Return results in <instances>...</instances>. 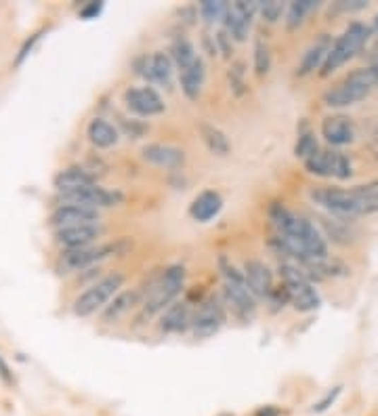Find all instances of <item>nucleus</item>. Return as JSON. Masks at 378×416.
<instances>
[{
  "label": "nucleus",
  "instance_id": "obj_5",
  "mask_svg": "<svg viewBox=\"0 0 378 416\" xmlns=\"http://www.w3.org/2000/svg\"><path fill=\"white\" fill-rule=\"evenodd\" d=\"M131 249H133V242L122 238V240L107 242V244H93V246H84V249L64 250L57 258V269H59V273L84 271V269L99 265L101 261H105L110 256H122Z\"/></svg>",
  "mask_w": 378,
  "mask_h": 416
},
{
  "label": "nucleus",
  "instance_id": "obj_39",
  "mask_svg": "<svg viewBox=\"0 0 378 416\" xmlns=\"http://www.w3.org/2000/svg\"><path fill=\"white\" fill-rule=\"evenodd\" d=\"M366 0H351V2H347V0H341V2H336L334 4V11H341V13H355V11H362V8H366Z\"/></svg>",
  "mask_w": 378,
  "mask_h": 416
},
{
  "label": "nucleus",
  "instance_id": "obj_42",
  "mask_svg": "<svg viewBox=\"0 0 378 416\" xmlns=\"http://www.w3.org/2000/svg\"><path fill=\"white\" fill-rule=\"evenodd\" d=\"M0 379H2L6 385H13V383H15L13 372H11V368H8V364L4 362V357H2V355H0Z\"/></svg>",
  "mask_w": 378,
  "mask_h": 416
},
{
  "label": "nucleus",
  "instance_id": "obj_15",
  "mask_svg": "<svg viewBox=\"0 0 378 416\" xmlns=\"http://www.w3.org/2000/svg\"><path fill=\"white\" fill-rule=\"evenodd\" d=\"M172 59L170 55L155 51L151 55L141 57L139 61V74L151 84H160L162 88H170L172 86Z\"/></svg>",
  "mask_w": 378,
  "mask_h": 416
},
{
  "label": "nucleus",
  "instance_id": "obj_33",
  "mask_svg": "<svg viewBox=\"0 0 378 416\" xmlns=\"http://www.w3.org/2000/svg\"><path fill=\"white\" fill-rule=\"evenodd\" d=\"M227 2H221V0H204L200 2V15L208 21V23H217V21H223L227 13Z\"/></svg>",
  "mask_w": 378,
  "mask_h": 416
},
{
  "label": "nucleus",
  "instance_id": "obj_2",
  "mask_svg": "<svg viewBox=\"0 0 378 416\" xmlns=\"http://www.w3.org/2000/svg\"><path fill=\"white\" fill-rule=\"evenodd\" d=\"M309 198L317 206L334 215H345V217L374 215L378 213V181L366 183V185H355L351 189L317 187V189H311Z\"/></svg>",
  "mask_w": 378,
  "mask_h": 416
},
{
  "label": "nucleus",
  "instance_id": "obj_7",
  "mask_svg": "<svg viewBox=\"0 0 378 416\" xmlns=\"http://www.w3.org/2000/svg\"><path fill=\"white\" fill-rule=\"evenodd\" d=\"M124 273L122 271H114L103 275L101 280H97L95 284H90L84 292H80L72 303V311L78 318H88L101 309H105L110 305V301L120 292V288L124 286Z\"/></svg>",
  "mask_w": 378,
  "mask_h": 416
},
{
  "label": "nucleus",
  "instance_id": "obj_22",
  "mask_svg": "<svg viewBox=\"0 0 378 416\" xmlns=\"http://www.w3.org/2000/svg\"><path fill=\"white\" fill-rule=\"evenodd\" d=\"M90 185H97L95 174L82 167L64 168V170H59L53 177V187L59 191V196L70 194V191H78V189H84V187H90Z\"/></svg>",
  "mask_w": 378,
  "mask_h": 416
},
{
  "label": "nucleus",
  "instance_id": "obj_29",
  "mask_svg": "<svg viewBox=\"0 0 378 416\" xmlns=\"http://www.w3.org/2000/svg\"><path fill=\"white\" fill-rule=\"evenodd\" d=\"M198 57H200V55H196L194 44H191L185 36H177V38H175V42H172V47H170V59H172V64L179 68V72L187 70Z\"/></svg>",
  "mask_w": 378,
  "mask_h": 416
},
{
  "label": "nucleus",
  "instance_id": "obj_12",
  "mask_svg": "<svg viewBox=\"0 0 378 416\" xmlns=\"http://www.w3.org/2000/svg\"><path fill=\"white\" fill-rule=\"evenodd\" d=\"M122 200H124L122 191L105 189L101 185H90V187H84V189L70 191V194H64L61 196V202L64 204H78V206L93 208V210L118 206V204H122Z\"/></svg>",
  "mask_w": 378,
  "mask_h": 416
},
{
  "label": "nucleus",
  "instance_id": "obj_18",
  "mask_svg": "<svg viewBox=\"0 0 378 416\" xmlns=\"http://www.w3.org/2000/svg\"><path fill=\"white\" fill-rule=\"evenodd\" d=\"M244 278H246V282H248V286H250V290L256 299H271V295L276 292L273 273L259 258H250V261L244 263Z\"/></svg>",
  "mask_w": 378,
  "mask_h": 416
},
{
  "label": "nucleus",
  "instance_id": "obj_31",
  "mask_svg": "<svg viewBox=\"0 0 378 416\" xmlns=\"http://www.w3.org/2000/svg\"><path fill=\"white\" fill-rule=\"evenodd\" d=\"M317 152H319V143H317L315 133L309 131V129L299 131V139H297V145H295V156L301 158L302 162H305V160L313 158Z\"/></svg>",
  "mask_w": 378,
  "mask_h": 416
},
{
  "label": "nucleus",
  "instance_id": "obj_37",
  "mask_svg": "<svg viewBox=\"0 0 378 416\" xmlns=\"http://www.w3.org/2000/svg\"><path fill=\"white\" fill-rule=\"evenodd\" d=\"M42 34H45V30H40V32L32 34V36H30V38H28V40L23 42V47L19 49V55L15 57V66H21V64H23V59H25V57H28V55L32 53L34 44H36V42L40 40V36H42Z\"/></svg>",
  "mask_w": 378,
  "mask_h": 416
},
{
  "label": "nucleus",
  "instance_id": "obj_32",
  "mask_svg": "<svg viewBox=\"0 0 378 416\" xmlns=\"http://www.w3.org/2000/svg\"><path fill=\"white\" fill-rule=\"evenodd\" d=\"M269 70H271V49L263 38H259L254 44V74L267 76Z\"/></svg>",
  "mask_w": 378,
  "mask_h": 416
},
{
  "label": "nucleus",
  "instance_id": "obj_26",
  "mask_svg": "<svg viewBox=\"0 0 378 416\" xmlns=\"http://www.w3.org/2000/svg\"><path fill=\"white\" fill-rule=\"evenodd\" d=\"M179 81H181V90L185 93L187 99L196 101L202 95V88L206 83V64L202 57H198L187 70L179 72Z\"/></svg>",
  "mask_w": 378,
  "mask_h": 416
},
{
  "label": "nucleus",
  "instance_id": "obj_40",
  "mask_svg": "<svg viewBox=\"0 0 378 416\" xmlns=\"http://www.w3.org/2000/svg\"><path fill=\"white\" fill-rule=\"evenodd\" d=\"M368 145H370V150L374 152V156L378 158V116L372 118L370 124H368Z\"/></svg>",
  "mask_w": 378,
  "mask_h": 416
},
{
  "label": "nucleus",
  "instance_id": "obj_41",
  "mask_svg": "<svg viewBox=\"0 0 378 416\" xmlns=\"http://www.w3.org/2000/svg\"><path fill=\"white\" fill-rule=\"evenodd\" d=\"M122 124H124V131H126V135H131V137H139V135H143L146 133V126L139 122V120H131V124L126 122V120H122Z\"/></svg>",
  "mask_w": 378,
  "mask_h": 416
},
{
  "label": "nucleus",
  "instance_id": "obj_4",
  "mask_svg": "<svg viewBox=\"0 0 378 416\" xmlns=\"http://www.w3.org/2000/svg\"><path fill=\"white\" fill-rule=\"evenodd\" d=\"M221 275H223V303L244 322L256 316V297L252 295L244 271L233 267L227 256L219 258Z\"/></svg>",
  "mask_w": 378,
  "mask_h": 416
},
{
  "label": "nucleus",
  "instance_id": "obj_16",
  "mask_svg": "<svg viewBox=\"0 0 378 416\" xmlns=\"http://www.w3.org/2000/svg\"><path fill=\"white\" fill-rule=\"evenodd\" d=\"M99 223V210L84 208L78 204H59L51 213V225L57 230L66 227H78V225H97Z\"/></svg>",
  "mask_w": 378,
  "mask_h": 416
},
{
  "label": "nucleus",
  "instance_id": "obj_34",
  "mask_svg": "<svg viewBox=\"0 0 378 416\" xmlns=\"http://www.w3.org/2000/svg\"><path fill=\"white\" fill-rule=\"evenodd\" d=\"M288 11V6L280 0H267V2H259V13L267 23H276L282 19V15Z\"/></svg>",
  "mask_w": 378,
  "mask_h": 416
},
{
  "label": "nucleus",
  "instance_id": "obj_19",
  "mask_svg": "<svg viewBox=\"0 0 378 416\" xmlns=\"http://www.w3.org/2000/svg\"><path fill=\"white\" fill-rule=\"evenodd\" d=\"M103 236V227L97 225H78V227H66V230H57L55 232V242L64 250L84 249V246H93L97 242V238Z\"/></svg>",
  "mask_w": 378,
  "mask_h": 416
},
{
  "label": "nucleus",
  "instance_id": "obj_13",
  "mask_svg": "<svg viewBox=\"0 0 378 416\" xmlns=\"http://www.w3.org/2000/svg\"><path fill=\"white\" fill-rule=\"evenodd\" d=\"M124 103H126V107L133 114H137L141 118L158 116V114H162L166 109L164 99L160 97V93L153 86H133V88H126Z\"/></svg>",
  "mask_w": 378,
  "mask_h": 416
},
{
  "label": "nucleus",
  "instance_id": "obj_11",
  "mask_svg": "<svg viewBox=\"0 0 378 416\" xmlns=\"http://www.w3.org/2000/svg\"><path fill=\"white\" fill-rule=\"evenodd\" d=\"M305 168L309 174L324 177V179H338L345 181L353 174L351 160L341 152H317L313 158L305 160Z\"/></svg>",
  "mask_w": 378,
  "mask_h": 416
},
{
  "label": "nucleus",
  "instance_id": "obj_14",
  "mask_svg": "<svg viewBox=\"0 0 378 416\" xmlns=\"http://www.w3.org/2000/svg\"><path fill=\"white\" fill-rule=\"evenodd\" d=\"M256 11H259V2H244V0L231 2L227 6L225 19H223L227 34L237 42L246 40V36L250 32L252 17H254Z\"/></svg>",
  "mask_w": 378,
  "mask_h": 416
},
{
  "label": "nucleus",
  "instance_id": "obj_35",
  "mask_svg": "<svg viewBox=\"0 0 378 416\" xmlns=\"http://www.w3.org/2000/svg\"><path fill=\"white\" fill-rule=\"evenodd\" d=\"M227 78H229V88H231V93L233 95H244L246 93V83H244V66L242 64H233L231 68H229V74H227Z\"/></svg>",
  "mask_w": 378,
  "mask_h": 416
},
{
  "label": "nucleus",
  "instance_id": "obj_24",
  "mask_svg": "<svg viewBox=\"0 0 378 416\" xmlns=\"http://www.w3.org/2000/svg\"><path fill=\"white\" fill-rule=\"evenodd\" d=\"M223 208V198L219 191L215 189H204L202 194H198L189 206V215L194 221L198 223H208L211 219H215Z\"/></svg>",
  "mask_w": 378,
  "mask_h": 416
},
{
  "label": "nucleus",
  "instance_id": "obj_36",
  "mask_svg": "<svg viewBox=\"0 0 378 416\" xmlns=\"http://www.w3.org/2000/svg\"><path fill=\"white\" fill-rule=\"evenodd\" d=\"M341 391H343V387H334V389H330L317 404H313V412H317V415H321V412H326L334 402H336V398L341 396Z\"/></svg>",
  "mask_w": 378,
  "mask_h": 416
},
{
  "label": "nucleus",
  "instance_id": "obj_43",
  "mask_svg": "<svg viewBox=\"0 0 378 416\" xmlns=\"http://www.w3.org/2000/svg\"><path fill=\"white\" fill-rule=\"evenodd\" d=\"M254 416H282V410L280 408H276V406H261Z\"/></svg>",
  "mask_w": 378,
  "mask_h": 416
},
{
  "label": "nucleus",
  "instance_id": "obj_10",
  "mask_svg": "<svg viewBox=\"0 0 378 416\" xmlns=\"http://www.w3.org/2000/svg\"><path fill=\"white\" fill-rule=\"evenodd\" d=\"M225 324V303L219 297L211 295L194 309L191 316V333L196 338H208L217 334Z\"/></svg>",
  "mask_w": 378,
  "mask_h": 416
},
{
  "label": "nucleus",
  "instance_id": "obj_3",
  "mask_svg": "<svg viewBox=\"0 0 378 416\" xmlns=\"http://www.w3.org/2000/svg\"><path fill=\"white\" fill-rule=\"evenodd\" d=\"M374 88H378V66H368L353 70L345 81L334 84L324 93V103L328 107H347L366 99Z\"/></svg>",
  "mask_w": 378,
  "mask_h": 416
},
{
  "label": "nucleus",
  "instance_id": "obj_45",
  "mask_svg": "<svg viewBox=\"0 0 378 416\" xmlns=\"http://www.w3.org/2000/svg\"><path fill=\"white\" fill-rule=\"evenodd\" d=\"M370 30L378 34V13H377V17H374V21H372V28H370Z\"/></svg>",
  "mask_w": 378,
  "mask_h": 416
},
{
  "label": "nucleus",
  "instance_id": "obj_6",
  "mask_svg": "<svg viewBox=\"0 0 378 416\" xmlns=\"http://www.w3.org/2000/svg\"><path fill=\"white\" fill-rule=\"evenodd\" d=\"M185 286V267L183 265H170L166 267L143 295V314L146 316H155L170 307L175 299L181 295Z\"/></svg>",
  "mask_w": 378,
  "mask_h": 416
},
{
  "label": "nucleus",
  "instance_id": "obj_9",
  "mask_svg": "<svg viewBox=\"0 0 378 416\" xmlns=\"http://www.w3.org/2000/svg\"><path fill=\"white\" fill-rule=\"evenodd\" d=\"M280 275H282V288L288 297V303L301 311L309 314L319 309L321 305V297L317 292V288L313 286V282L302 273L299 265H290V263H282L280 265Z\"/></svg>",
  "mask_w": 378,
  "mask_h": 416
},
{
  "label": "nucleus",
  "instance_id": "obj_30",
  "mask_svg": "<svg viewBox=\"0 0 378 416\" xmlns=\"http://www.w3.org/2000/svg\"><path fill=\"white\" fill-rule=\"evenodd\" d=\"M317 6H319V2H315V0H295V2H290L288 11H286V25H288V30L299 28L305 21V17L311 11H315Z\"/></svg>",
  "mask_w": 378,
  "mask_h": 416
},
{
  "label": "nucleus",
  "instance_id": "obj_20",
  "mask_svg": "<svg viewBox=\"0 0 378 416\" xmlns=\"http://www.w3.org/2000/svg\"><path fill=\"white\" fill-rule=\"evenodd\" d=\"M332 44H334V42H332V36H330V34H319V36L307 47V51L302 53L301 64H299V68H297V74H299V76H309V74H313L315 70H321L324 64H326V59H328V53H330Z\"/></svg>",
  "mask_w": 378,
  "mask_h": 416
},
{
  "label": "nucleus",
  "instance_id": "obj_17",
  "mask_svg": "<svg viewBox=\"0 0 378 416\" xmlns=\"http://www.w3.org/2000/svg\"><path fill=\"white\" fill-rule=\"evenodd\" d=\"M355 122L345 114H332L321 120V137L330 145H349L355 139Z\"/></svg>",
  "mask_w": 378,
  "mask_h": 416
},
{
  "label": "nucleus",
  "instance_id": "obj_23",
  "mask_svg": "<svg viewBox=\"0 0 378 416\" xmlns=\"http://www.w3.org/2000/svg\"><path fill=\"white\" fill-rule=\"evenodd\" d=\"M143 158L162 168H181L185 165V152L177 145H168V143H148L141 150Z\"/></svg>",
  "mask_w": 378,
  "mask_h": 416
},
{
  "label": "nucleus",
  "instance_id": "obj_28",
  "mask_svg": "<svg viewBox=\"0 0 378 416\" xmlns=\"http://www.w3.org/2000/svg\"><path fill=\"white\" fill-rule=\"evenodd\" d=\"M139 303V290H124V292H118L114 297V301H110V305L103 309V322L112 324L116 320H120L122 316H126L135 305Z\"/></svg>",
  "mask_w": 378,
  "mask_h": 416
},
{
  "label": "nucleus",
  "instance_id": "obj_21",
  "mask_svg": "<svg viewBox=\"0 0 378 416\" xmlns=\"http://www.w3.org/2000/svg\"><path fill=\"white\" fill-rule=\"evenodd\" d=\"M191 307L187 301H175L170 307L162 311L160 318V331L166 334H181L191 328Z\"/></svg>",
  "mask_w": 378,
  "mask_h": 416
},
{
  "label": "nucleus",
  "instance_id": "obj_27",
  "mask_svg": "<svg viewBox=\"0 0 378 416\" xmlns=\"http://www.w3.org/2000/svg\"><path fill=\"white\" fill-rule=\"evenodd\" d=\"M86 137L88 141L99 148V150H107V148H114L120 139V133L118 129L107 122L105 118H93L86 126Z\"/></svg>",
  "mask_w": 378,
  "mask_h": 416
},
{
  "label": "nucleus",
  "instance_id": "obj_25",
  "mask_svg": "<svg viewBox=\"0 0 378 416\" xmlns=\"http://www.w3.org/2000/svg\"><path fill=\"white\" fill-rule=\"evenodd\" d=\"M198 133H200L204 145L208 148V152L213 156L225 158V156L231 154V141H229V137H227L217 124H213L208 120H200L198 122Z\"/></svg>",
  "mask_w": 378,
  "mask_h": 416
},
{
  "label": "nucleus",
  "instance_id": "obj_38",
  "mask_svg": "<svg viewBox=\"0 0 378 416\" xmlns=\"http://www.w3.org/2000/svg\"><path fill=\"white\" fill-rule=\"evenodd\" d=\"M103 2H86V4H82L80 6V11H78V15H80V19H97L99 15H101V11H103Z\"/></svg>",
  "mask_w": 378,
  "mask_h": 416
},
{
  "label": "nucleus",
  "instance_id": "obj_8",
  "mask_svg": "<svg viewBox=\"0 0 378 416\" xmlns=\"http://www.w3.org/2000/svg\"><path fill=\"white\" fill-rule=\"evenodd\" d=\"M372 30L366 25V23H360V21H353L345 28V32L334 40L330 53H328V59L321 68V76H330L332 72H336L338 68H343L347 61H351L368 42Z\"/></svg>",
  "mask_w": 378,
  "mask_h": 416
},
{
  "label": "nucleus",
  "instance_id": "obj_1",
  "mask_svg": "<svg viewBox=\"0 0 378 416\" xmlns=\"http://www.w3.org/2000/svg\"><path fill=\"white\" fill-rule=\"evenodd\" d=\"M269 219L276 230L271 246L278 252L299 261V265L328 258V244L321 232L307 217L293 213L280 202H273L269 206Z\"/></svg>",
  "mask_w": 378,
  "mask_h": 416
},
{
  "label": "nucleus",
  "instance_id": "obj_44",
  "mask_svg": "<svg viewBox=\"0 0 378 416\" xmlns=\"http://www.w3.org/2000/svg\"><path fill=\"white\" fill-rule=\"evenodd\" d=\"M372 59H374V61H377V64H374V66H378V40H377V44H374V47H372Z\"/></svg>",
  "mask_w": 378,
  "mask_h": 416
}]
</instances>
